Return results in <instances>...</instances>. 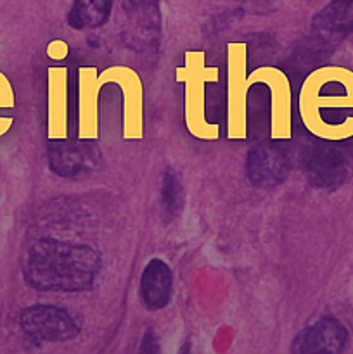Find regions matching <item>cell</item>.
Masks as SVG:
<instances>
[{"label":"cell","instance_id":"obj_1","mask_svg":"<svg viewBox=\"0 0 353 354\" xmlns=\"http://www.w3.org/2000/svg\"><path fill=\"white\" fill-rule=\"evenodd\" d=\"M100 265L93 248L44 239L28 251L24 279L42 292H82L93 286Z\"/></svg>","mask_w":353,"mask_h":354},{"label":"cell","instance_id":"obj_2","mask_svg":"<svg viewBox=\"0 0 353 354\" xmlns=\"http://www.w3.org/2000/svg\"><path fill=\"white\" fill-rule=\"evenodd\" d=\"M324 109H353V71L343 66H322L305 78L298 95V111L308 133L334 142L322 120Z\"/></svg>","mask_w":353,"mask_h":354},{"label":"cell","instance_id":"obj_3","mask_svg":"<svg viewBox=\"0 0 353 354\" xmlns=\"http://www.w3.org/2000/svg\"><path fill=\"white\" fill-rule=\"evenodd\" d=\"M175 82L183 85V121L197 140H218L220 127L206 118V85L218 82L217 66H206V52L187 50L183 66L175 69Z\"/></svg>","mask_w":353,"mask_h":354},{"label":"cell","instance_id":"obj_4","mask_svg":"<svg viewBox=\"0 0 353 354\" xmlns=\"http://www.w3.org/2000/svg\"><path fill=\"white\" fill-rule=\"evenodd\" d=\"M248 45L227 44V138L248 137Z\"/></svg>","mask_w":353,"mask_h":354},{"label":"cell","instance_id":"obj_5","mask_svg":"<svg viewBox=\"0 0 353 354\" xmlns=\"http://www.w3.org/2000/svg\"><path fill=\"white\" fill-rule=\"evenodd\" d=\"M265 85L270 92V138L289 140L293 137V92L286 73L273 66H262L248 75V85Z\"/></svg>","mask_w":353,"mask_h":354},{"label":"cell","instance_id":"obj_6","mask_svg":"<svg viewBox=\"0 0 353 354\" xmlns=\"http://www.w3.org/2000/svg\"><path fill=\"white\" fill-rule=\"evenodd\" d=\"M106 83H114L123 95L125 140H141L144 137V86L137 71L128 66H111L100 73Z\"/></svg>","mask_w":353,"mask_h":354},{"label":"cell","instance_id":"obj_7","mask_svg":"<svg viewBox=\"0 0 353 354\" xmlns=\"http://www.w3.org/2000/svg\"><path fill=\"white\" fill-rule=\"evenodd\" d=\"M21 330L35 342H68L78 337L80 327L66 310L55 306H31L21 313Z\"/></svg>","mask_w":353,"mask_h":354},{"label":"cell","instance_id":"obj_8","mask_svg":"<svg viewBox=\"0 0 353 354\" xmlns=\"http://www.w3.org/2000/svg\"><path fill=\"white\" fill-rule=\"evenodd\" d=\"M303 169L308 182L317 189H336L348 180L352 165L343 149L310 144L303 152Z\"/></svg>","mask_w":353,"mask_h":354},{"label":"cell","instance_id":"obj_9","mask_svg":"<svg viewBox=\"0 0 353 354\" xmlns=\"http://www.w3.org/2000/svg\"><path fill=\"white\" fill-rule=\"evenodd\" d=\"M76 138L97 140L99 138V97L100 88L106 85L96 66H82L76 71Z\"/></svg>","mask_w":353,"mask_h":354},{"label":"cell","instance_id":"obj_10","mask_svg":"<svg viewBox=\"0 0 353 354\" xmlns=\"http://www.w3.org/2000/svg\"><path fill=\"white\" fill-rule=\"evenodd\" d=\"M277 142L279 140L270 138L269 142H262L248 152L246 175L255 187L269 189L284 182L289 175V152Z\"/></svg>","mask_w":353,"mask_h":354},{"label":"cell","instance_id":"obj_11","mask_svg":"<svg viewBox=\"0 0 353 354\" xmlns=\"http://www.w3.org/2000/svg\"><path fill=\"white\" fill-rule=\"evenodd\" d=\"M85 142L87 140H80V138L78 142H69L68 138L51 140L47 151L51 171L62 178H71V176L96 169V166L100 162V152Z\"/></svg>","mask_w":353,"mask_h":354},{"label":"cell","instance_id":"obj_12","mask_svg":"<svg viewBox=\"0 0 353 354\" xmlns=\"http://www.w3.org/2000/svg\"><path fill=\"white\" fill-rule=\"evenodd\" d=\"M348 342V332L345 325L336 318H320L314 325H308L303 330L298 332L294 337L291 353L307 354V353H327L338 354L346 348Z\"/></svg>","mask_w":353,"mask_h":354},{"label":"cell","instance_id":"obj_13","mask_svg":"<svg viewBox=\"0 0 353 354\" xmlns=\"http://www.w3.org/2000/svg\"><path fill=\"white\" fill-rule=\"evenodd\" d=\"M68 76L64 66H51L47 69V138L64 140L69 133L68 111Z\"/></svg>","mask_w":353,"mask_h":354},{"label":"cell","instance_id":"obj_14","mask_svg":"<svg viewBox=\"0 0 353 354\" xmlns=\"http://www.w3.org/2000/svg\"><path fill=\"white\" fill-rule=\"evenodd\" d=\"M172 270L163 259H151L141 277V299L145 310L159 311L172 299Z\"/></svg>","mask_w":353,"mask_h":354},{"label":"cell","instance_id":"obj_15","mask_svg":"<svg viewBox=\"0 0 353 354\" xmlns=\"http://www.w3.org/2000/svg\"><path fill=\"white\" fill-rule=\"evenodd\" d=\"M314 33L325 44H338L353 33V0H332L314 17Z\"/></svg>","mask_w":353,"mask_h":354},{"label":"cell","instance_id":"obj_16","mask_svg":"<svg viewBox=\"0 0 353 354\" xmlns=\"http://www.w3.org/2000/svg\"><path fill=\"white\" fill-rule=\"evenodd\" d=\"M113 0H75L69 12V24L76 30L102 26L111 14Z\"/></svg>","mask_w":353,"mask_h":354},{"label":"cell","instance_id":"obj_17","mask_svg":"<svg viewBox=\"0 0 353 354\" xmlns=\"http://www.w3.org/2000/svg\"><path fill=\"white\" fill-rule=\"evenodd\" d=\"M183 185L175 169H166L161 183V203L170 216H179L183 209Z\"/></svg>","mask_w":353,"mask_h":354},{"label":"cell","instance_id":"obj_18","mask_svg":"<svg viewBox=\"0 0 353 354\" xmlns=\"http://www.w3.org/2000/svg\"><path fill=\"white\" fill-rule=\"evenodd\" d=\"M14 109H16V95L10 80L0 71V137L9 133L14 124Z\"/></svg>","mask_w":353,"mask_h":354},{"label":"cell","instance_id":"obj_19","mask_svg":"<svg viewBox=\"0 0 353 354\" xmlns=\"http://www.w3.org/2000/svg\"><path fill=\"white\" fill-rule=\"evenodd\" d=\"M68 52H69L68 44L62 40H52L51 44L47 45V55L48 59H52V61H64Z\"/></svg>","mask_w":353,"mask_h":354},{"label":"cell","instance_id":"obj_20","mask_svg":"<svg viewBox=\"0 0 353 354\" xmlns=\"http://www.w3.org/2000/svg\"><path fill=\"white\" fill-rule=\"evenodd\" d=\"M158 351L159 348H158V342H156L154 332L147 330L144 335V341H142L141 353H158Z\"/></svg>","mask_w":353,"mask_h":354}]
</instances>
